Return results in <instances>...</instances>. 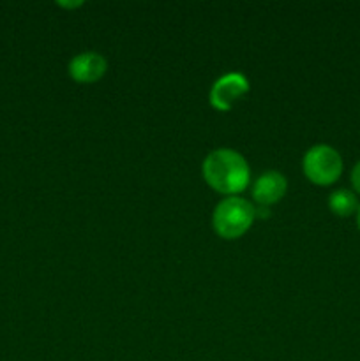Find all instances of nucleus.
I'll list each match as a JSON object with an SVG mask.
<instances>
[{
    "label": "nucleus",
    "mask_w": 360,
    "mask_h": 361,
    "mask_svg": "<svg viewBox=\"0 0 360 361\" xmlns=\"http://www.w3.org/2000/svg\"><path fill=\"white\" fill-rule=\"evenodd\" d=\"M349 178H352V185L353 189H355V192L360 194V161L353 166L352 176H349Z\"/></svg>",
    "instance_id": "nucleus-8"
},
{
    "label": "nucleus",
    "mask_w": 360,
    "mask_h": 361,
    "mask_svg": "<svg viewBox=\"0 0 360 361\" xmlns=\"http://www.w3.org/2000/svg\"><path fill=\"white\" fill-rule=\"evenodd\" d=\"M203 178L208 185L221 194L236 196L247 189L251 169L242 154L232 148H217L205 157Z\"/></svg>",
    "instance_id": "nucleus-1"
},
{
    "label": "nucleus",
    "mask_w": 360,
    "mask_h": 361,
    "mask_svg": "<svg viewBox=\"0 0 360 361\" xmlns=\"http://www.w3.org/2000/svg\"><path fill=\"white\" fill-rule=\"evenodd\" d=\"M249 92V80L242 73H226L214 81L208 101L219 111H229L236 101Z\"/></svg>",
    "instance_id": "nucleus-4"
},
{
    "label": "nucleus",
    "mask_w": 360,
    "mask_h": 361,
    "mask_svg": "<svg viewBox=\"0 0 360 361\" xmlns=\"http://www.w3.org/2000/svg\"><path fill=\"white\" fill-rule=\"evenodd\" d=\"M359 197L349 189H337L328 196V208L339 217H349L359 210Z\"/></svg>",
    "instance_id": "nucleus-7"
},
{
    "label": "nucleus",
    "mask_w": 360,
    "mask_h": 361,
    "mask_svg": "<svg viewBox=\"0 0 360 361\" xmlns=\"http://www.w3.org/2000/svg\"><path fill=\"white\" fill-rule=\"evenodd\" d=\"M341 154L330 145H314L304 154L302 169L304 175L316 185H332L342 175Z\"/></svg>",
    "instance_id": "nucleus-3"
},
{
    "label": "nucleus",
    "mask_w": 360,
    "mask_h": 361,
    "mask_svg": "<svg viewBox=\"0 0 360 361\" xmlns=\"http://www.w3.org/2000/svg\"><path fill=\"white\" fill-rule=\"evenodd\" d=\"M254 217H256V210L249 201L244 197L228 196L219 201L215 207L212 224L221 238L235 240L249 231Z\"/></svg>",
    "instance_id": "nucleus-2"
},
{
    "label": "nucleus",
    "mask_w": 360,
    "mask_h": 361,
    "mask_svg": "<svg viewBox=\"0 0 360 361\" xmlns=\"http://www.w3.org/2000/svg\"><path fill=\"white\" fill-rule=\"evenodd\" d=\"M356 226H359V231H360V207L356 210Z\"/></svg>",
    "instance_id": "nucleus-9"
},
{
    "label": "nucleus",
    "mask_w": 360,
    "mask_h": 361,
    "mask_svg": "<svg viewBox=\"0 0 360 361\" xmlns=\"http://www.w3.org/2000/svg\"><path fill=\"white\" fill-rule=\"evenodd\" d=\"M286 189H288V182L284 175L270 169L256 178L253 185V197L261 207H270L284 197Z\"/></svg>",
    "instance_id": "nucleus-6"
},
{
    "label": "nucleus",
    "mask_w": 360,
    "mask_h": 361,
    "mask_svg": "<svg viewBox=\"0 0 360 361\" xmlns=\"http://www.w3.org/2000/svg\"><path fill=\"white\" fill-rule=\"evenodd\" d=\"M108 69V62L104 56L97 51L78 53L69 62V74L78 83H94L101 80Z\"/></svg>",
    "instance_id": "nucleus-5"
}]
</instances>
